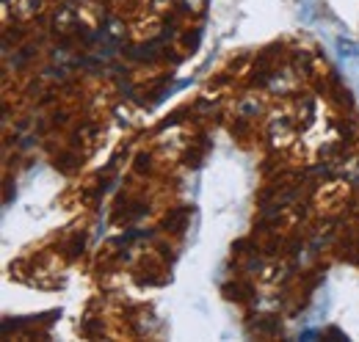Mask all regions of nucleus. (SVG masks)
Returning <instances> with one entry per match:
<instances>
[{"instance_id":"obj_2","label":"nucleus","mask_w":359,"mask_h":342,"mask_svg":"<svg viewBox=\"0 0 359 342\" xmlns=\"http://www.w3.org/2000/svg\"><path fill=\"white\" fill-rule=\"evenodd\" d=\"M340 50H343V55H348V58H354L357 55V44L354 42H346V39H340Z\"/></svg>"},{"instance_id":"obj_1","label":"nucleus","mask_w":359,"mask_h":342,"mask_svg":"<svg viewBox=\"0 0 359 342\" xmlns=\"http://www.w3.org/2000/svg\"><path fill=\"white\" fill-rule=\"evenodd\" d=\"M11 8L17 17L25 20V17H34L39 11V0H11Z\"/></svg>"}]
</instances>
